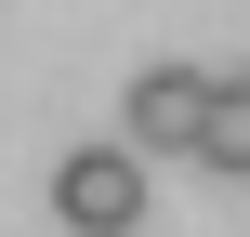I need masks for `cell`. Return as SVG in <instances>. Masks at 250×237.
I'll return each instance as SVG.
<instances>
[{
  "label": "cell",
  "instance_id": "6da1fadb",
  "mask_svg": "<svg viewBox=\"0 0 250 237\" xmlns=\"http://www.w3.org/2000/svg\"><path fill=\"white\" fill-rule=\"evenodd\" d=\"M53 211H66V237H132L145 224V158L132 145H79L53 172Z\"/></svg>",
  "mask_w": 250,
  "mask_h": 237
},
{
  "label": "cell",
  "instance_id": "7a4b0ae2",
  "mask_svg": "<svg viewBox=\"0 0 250 237\" xmlns=\"http://www.w3.org/2000/svg\"><path fill=\"white\" fill-rule=\"evenodd\" d=\"M198 106H211V66H145L132 79V145H198Z\"/></svg>",
  "mask_w": 250,
  "mask_h": 237
},
{
  "label": "cell",
  "instance_id": "3957f363",
  "mask_svg": "<svg viewBox=\"0 0 250 237\" xmlns=\"http://www.w3.org/2000/svg\"><path fill=\"white\" fill-rule=\"evenodd\" d=\"M185 158H211V172H237L250 185V79H211V106H198V145Z\"/></svg>",
  "mask_w": 250,
  "mask_h": 237
}]
</instances>
